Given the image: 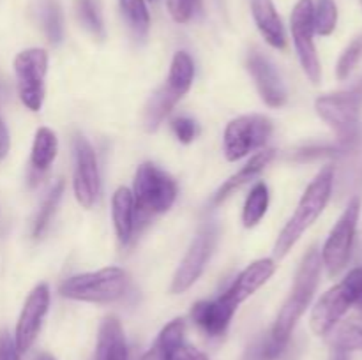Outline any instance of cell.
I'll list each match as a JSON object with an SVG mask.
<instances>
[{
	"label": "cell",
	"instance_id": "obj_1",
	"mask_svg": "<svg viewBox=\"0 0 362 360\" xmlns=\"http://www.w3.org/2000/svg\"><path fill=\"white\" fill-rule=\"evenodd\" d=\"M320 251H318L317 247H311V249L304 254L303 261H300L299 265V270H297L296 281H293L292 292H290L288 299L285 300L283 307L279 309L278 318H276L274 325H272L271 334H269V337H271L272 341L278 342V344L281 346L288 344L297 321H299L300 316L306 313L311 300H313L318 281H320Z\"/></svg>",
	"mask_w": 362,
	"mask_h": 360
},
{
	"label": "cell",
	"instance_id": "obj_2",
	"mask_svg": "<svg viewBox=\"0 0 362 360\" xmlns=\"http://www.w3.org/2000/svg\"><path fill=\"white\" fill-rule=\"evenodd\" d=\"M332 186H334V168L325 166L311 180V184L304 191L303 198H300L299 205H297L296 212H293L292 217L288 219L285 228L279 233L274 246L276 256H285L299 242V239L306 233V229L320 217V214L327 207L329 200H331Z\"/></svg>",
	"mask_w": 362,
	"mask_h": 360
},
{
	"label": "cell",
	"instance_id": "obj_3",
	"mask_svg": "<svg viewBox=\"0 0 362 360\" xmlns=\"http://www.w3.org/2000/svg\"><path fill=\"white\" fill-rule=\"evenodd\" d=\"M133 200H134V228L140 224H147L152 215L163 214L170 210L177 200L175 179L163 172L154 162H144L138 166L133 182Z\"/></svg>",
	"mask_w": 362,
	"mask_h": 360
},
{
	"label": "cell",
	"instance_id": "obj_4",
	"mask_svg": "<svg viewBox=\"0 0 362 360\" xmlns=\"http://www.w3.org/2000/svg\"><path fill=\"white\" fill-rule=\"evenodd\" d=\"M127 282L129 279L124 268L106 267L66 279L60 284V295L78 302L110 304L119 300L126 293Z\"/></svg>",
	"mask_w": 362,
	"mask_h": 360
},
{
	"label": "cell",
	"instance_id": "obj_5",
	"mask_svg": "<svg viewBox=\"0 0 362 360\" xmlns=\"http://www.w3.org/2000/svg\"><path fill=\"white\" fill-rule=\"evenodd\" d=\"M362 293V267L350 270L341 281L325 292L311 311V328L317 335H329L346 311L356 306Z\"/></svg>",
	"mask_w": 362,
	"mask_h": 360
},
{
	"label": "cell",
	"instance_id": "obj_6",
	"mask_svg": "<svg viewBox=\"0 0 362 360\" xmlns=\"http://www.w3.org/2000/svg\"><path fill=\"white\" fill-rule=\"evenodd\" d=\"M315 109L338 133L339 140L350 145L357 138L361 126L362 80L349 90L320 95L315 101Z\"/></svg>",
	"mask_w": 362,
	"mask_h": 360
},
{
	"label": "cell",
	"instance_id": "obj_7",
	"mask_svg": "<svg viewBox=\"0 0 362 360\" xmlns=\"http://www.w3.org/2000/svg\"><path fill=\"white\" fill-rule=\"evenodd\" d=\"M361 217V198H352L343 214L339 215L338 222L329 233L324 247L320 251L322 265L327 268L329 275L336 277L349 263L352 256L354 242H356L357 222Z\"/></svg>",
	"mask_w": 362,
	"mask_h": 360
},
{
	"label": "cell",
	"instance_id": "obj_8",
	"mask_svg": "<svg viewBox=\"0 0 362 360\" xmlns=\"http://www.w3.org/2000/svg\"><path fill=\"white\" fill-rule=\"evenodd\" d=\"M272 120L265 115H243L226 126L223 148L228 161L235 162L258 150L271 138Z\"/></svg>",
	"mask_w": 362,
	"mask_h": 360
},
{
	"label": "cell",
	"instance_id": "obj_9",
	"mask_svg": "<svg viewBox=\"0 0 362 360\" xmlns=\"http://www.w3.org/2000/svg\"><path fill=\"white\" fill-rule=\"evenodd\" d=\"M315 4L313 0H299L290 16V30H292L293 46L297 56L306 73L308 80L318 85L322 80V66L315 46Z\"/></svg>",
	"mask_w": 362,
	"mask_h": 360
},
{
	"label": "cell",
	"instance_id": "obj_10",
	"mask_svg": "<svg viewBox=\"0 0 362 360\" xmlns=\"http://www.w3.org/2000/svg\"><path fill=\"white\" fill-rule=\"evenodd\" d=\"M48 71V53L42 48H30L18 53L14 73L18 78V94L30 112H39L45 101V78Z\"/></svg>",
	"mask_w": 362,
	"mask_h": 360
},
{
	"label": "cell",
	"instance_id": "obj_11",
	"mask_svg": "<svg viewBox=\"0 0 362 360\" xmlns=\"http://www.w3.org/2000/svg\"><path fill=\"white\" fill-rule=\"evenodd\" d=\"M73 189L78 203L83 208H90L95 203L101 189L98 157L92 145L83 136L74 140Z\"/></svg>",
	"mask_w": 362,
	"mask_h": 360
},
{
	"label": "cell",
	"instance_id": "obj_12",
	"mask_svg": "<svg viewBox=\"0 0 362 360\" xmlns=\"http://www.w3.org/2000/svg\"><path fill=\"white\" fill-rule=\"evenodd\" d=\"M216 246V229L214 226H204L200 232L197 233L194 240L191 242L189 249H187L186 256L180 261L179 268H177L175 275L172 281V293H184L189 289L198 277L204 272L205 265H207L209 258H211L212 249Z\"/></svg>",
	"mask_w": 362,
	"mask_h": 360
},
{
	"label": "cell",
	"instance_id": "obj_13",
	"mask_svg": "<svg viewBox=\"0 0 362 360\" xmlns=\"http://www.w3.org/2000/svg\"><path fill=\"white\" fill-rule=\"evenodd\" d=\"M49 307V288L46 284L35 286L30 295L25 300V306L21 309L20 318L14 332V344L18 352L25 353L30 349L34 341L41 332L42 321Z\"/></svg>",
	"mask_w": 362,
	"mask_h": 360
},
{
	"label": "cell",
	"instance_id": "obj_14",
	"mask_svg": "<svg viewBox=\"0 0 362 360\" xmlns=\"http://www.w3.org/2000/svg\"><path fill=\"white\" fill-rule=\"evenodd\" d=\"M237 304L226 293L214 300H200L191 309V320L207 337H221L226 334L237 311Z\"/></svg>",
	"mask_w": 362,
	"mask_h": 360
},
{
	"label": "cell",
	"instance_id": "obj_15",
	"mask_svg": "<svg viewBox=\"0 0 362 360\" xmlns=\"http://www.w3.org/2000/svg\"><path fill=\"white\" fill-rule=\"evenodd\" d=\"M247 71L257 83L262 99L271 108H279L286 102V88L274 64L262 55L260 52H251L247 56Z\"/></svg>",
	"mask_w": 362,
	"mask_h": 360
},
{
	"label": "cell",
	"instance_id": "obj_16",
	"mask_svg": "<svg viewBox=\"0 0 362 360\" xmlns=\"http://www.w3.org/2000/svg\"><path fill=\"white\" fill-rule=\"evenodd\" d=\"M274 272L276 263L271 258H262V260L253 261V263L247 265V267L237 275L235 281L232 282V286H230L225 293L237 304V306H239L244 300L250 299L257 289H260L262 286L272 277Z\"/></svg>",
	"mask_w": 362,
	"mask_h": 360
},
{
	"label": "cell",
	"instance_id": "obj_17",
	"mask_svg": "<svg viewBox=\"0 0 362 360\" xmlns=\"http://www.w3.org/2000/svg\"><path fill=\"white\" fill-rule=\"evenodd\" d=\"M251 14L262 37L269 46L276 49H285L286 34L283 21L276 11L272 0H251Z\"/></svg>",
	"mask_w": 362,
	"mask_h": 360
},
{
	"label": "cell",
	"instance_id": "obj_18",
	"mask_svg": "<svg viewBox=\"0 0 362 360\" xmlns=\"http://www.w3.org/2000/svg\"><path fill=\"white\" fill-rule=\"evenodd\" d=\"M95 360H127L126 335L115 316H108L99 327Z\"/></svg>",
	"mask_w": 362,
	"mask_h": 360
},
{
	"label": "cell",
	"instance_id": "obj_19",
	"mask_svg": "<svg viewBox=\"0 0 362 360\" xmlns=\"http://www.w3.org/2000/svg\"><path fill=\"white\" fill-rule=\"evenodd\" d=\"M274 152H276L274 148H265V150L257 152V154H255L253 157L246 162V166H243V168H240L235 175L230 176V179L226 180V182L223 184L218 191H216L214 200H212L214 201V205L223 203V201H225L230 194L235 193V191L240 189L244 184H247L251 179H255L258 173L264 172L265 166H267L269 162L274 159Z\"/></svg>",
	"mask_w": 362,
	"mask_h": 360
},
{
	"label": "cell",
	"instance_id": "obj_20",
	"mask_svg": "<svg viewBox=\"0 0 362 360\" xmlns=\"http://www.w3.org/2000/svg\"><path fill=\"white\" fill-rule=\"evenodd\" d=\"M112 217L120 244H127L134 232V200L127 187H119L113 193Z\"/></svg>",
	"mask_w": 362,
	"mask_h": 360
},
{
	"label": "cell",
	"instance_id": "obj_21",
	"mask_svg": "<svg viewBox=\"0 0 362 360\" xmlns=\"http://www.w3.org/2000/svg\"><path fill=\"white\" fill-rule=\"evenodd\" d=\"M194 78V62L187 52H177L170 66L168 80L163 85L173 99L180 101L189 92Z\"/></svg>",
	"mask_w": 362,
	"mask_h": 360
},
{
	"label": "cell",
	"instance_id": "obj_22",
	"mask_svg": "<svg viewBox=\"0 0 362 360\" xmlns=\"http://www.w3.org/2000/svg\"><path fill=\"white\" fill-rule=\"evenodd\" d=\"M184 332H186V323L182 318L170 321L161 332L158 339L152 344V348L141 356V360H168L170 353L184 342Z\"/></svg>",
	"mask_w": 362,
	"mask_h": 360
},
{
	"label": "cell",
	"instance_id": "obj_23",
	"mask_svg": "<svg viewBox=\"0 0 362 360\" xmlns=\"http://www.w3.org/2000/svg\"><path fill=\"white\" fill-rule=\"evenodd\" d=\"M57 152H59V140H57V134L53 133L52 129H48V127L37 129L30 154L32 169H34L35 173L46 172V169L52 166V162L55 161Z\"/></svg>",
	"mask_w": 362,
	"mask_h": 360
},
{
	"label": "cell",
	"instance_id": "obj_24",
	"mask_svg": "<svg viewBox=\"0 0 362 360\" xmlns=\"http://www.w3.org/2000/svg\"><path fill=\"white\" fill-rule=\"evenodd\" d=\"M119 7L127 27L138 39H144L151 28V13L145 0H119Z\"/></svg>",
	"mask_w": 362,
	"mask_h": 360
},
{
	"label": "cell",
	"instance_id": "obj_25",
	"mask_svg": "<svg viewBox=\"0 0 362 360\" xmlns=\"http://www.w3.org/2000/svg\"><path fill=\"white\" fill-rule=\"evenodd\" d=\"M269 208V187L265 182L255 184L250 196L246 198V203L243 208V222L246 228H253L264 219Z\"/></svg>",
	"mask_w": 362,
	"mask_h": 360
},
{
	"label": "cell",
	"instance_id": "obj_26",
	"mask_svg": "<svg viewBox=\"0 0 362 360\" xmlns=\"http://www.w3.org/2000/svg\"><path fill=\"white\" fill-rule=\"evenodd\" d=\"M332 348L343 352H362V318L336 325L331 330Z\"/></svg>",
	"mask_w": 362,
	"mask_h": 360
},
{
	"label": "cell",
	"instance_id": "obj_27",
	"mask_svg": "<svg viewBox=\"0 0 362 360\" xmlns=\"http://www.w3.org/2000/svg\"><path fill=\"white\" fill-rule=\"evenodd\" d=\"M177 99H173L165 88H159L147 102V108H145V127L147 131H156L159 127V124L168 116V113L175 108Z\"/></svg>",
	"mask_w": 362,
	"mask_h": 360
},
{
	"label": "cell",
	"instance_id": "obj_28",
	"mask_svg": "<svg viewBox=\"0 0 362 360\" xmlns=\"http://www.w3.org/2000/svg\"><path fill=\"white\" fill-rule=\"evenodd\" d=\"M41 18L48 39L59 44L64 39V14L60 4L57 0H45L41 7Z\"/></svg>",
	"mask_w": 362,
	"mask_h": 360
},
{
	"label": "cell",
	"instance_id": "obj_29",
	"mask_svg": "<svg viewBox=\"0 0 362 360\" xmlns=\"http://www.w3.org/2000/svg\"><path fill=\"white\" fill-rule=\"evenodd\" d=\"M62 193H64V182L62 180H59V182H57L55 186L49 189V193L46 194L45 201H42L41 208H39L37 215H35V221H34V236L35 239H39V236L46 232V228H48L49 221H52L53 214H55L57 205H59L60 198H62Z\"/></svg>",
	"mask_w": 362,
	"mask_h": 360
},
{
	"label": "cell",
	"instance_id": "obj_30",
	"mask_svg": "<svg viewBox=\"0 0 362 360\" xmlns=\"http://www.w3.org/2000/svg\"><path fill=\"white\" fill-rule=\"evenodd\" d=\"M315 34L331 35L338 25V6L334 0H318L313 13Z\"/></svg>",
	"mask_w": 362,
	"mask_h": 360
},
{
	"label": "cell",
	"instance_id": "obj_31",
	"mask_svg": "<svg viewBox=\"0 0 362 360\" xmlns=\"http://www.w3.org/2000/svg\"><path fill=\"white\" fill-rule=\"evenodd\" d=\"M76 13L81 23L88 28L94 35L103 37L105 35V25H103L101 11L95 0H76Z\"/></svg>",
	"mask_w": 362,
	"mask_h": 360
},
{
	"label": "cell",
	"instance_id": "obj_32",
	"mask_svg": "<svg viewBox=\"0 0 362 360\" xmlns=\"http://www.w3.org/2000/svg\"><path fill=\"white\" fill-rule=\"evenodd\" d=\"M362 59V34L357 35L345 49H343L341 56H339L338 64H336V76L339 80H346V78L352 74V71L356 69L357 64Z\"/></svg>",
	"mask_w": 362,
	"mask_h": 360
},
{
	"label": "cell",
	"instance_id": "obj_33",
	"mask_svg": "<svg viewBox=\"0 0 362 360\" xmlns=\"http://www.w3.org/2000/svg\"><path fill=\"white\" fill-rule=\"evenodd\" d=\"M202 6V0H166L170 16L177 23H187Z\"/></svg>",
	"mask_w": 362,
	"mask_h": 360
},
{
	"label": "cell",
	"instance_id": "obj_34",
	"mask_svg": "<svg viewBox=\"0 0 362 360\" xmlns=\"http://www.w3.org/2000/svg\"><path fill=\"white\" fill-rule=\"evenodd\" d=\"M172 131L180 143H191L198 134V124L187 116H179L172 122Z\"/></svg>",
	"mask_w": 362,
	"mask_h": 360
},
{
	"label": "cell",
	"instance_id": "obj_35",
	"mask_svg": "<svg viewBox=\"0 0 362 360\" xmlns=\"http://www.w3.org/2000/svg\"><path fill=\"white\" fill-rule=\"evenodd\" d=\"M168 360H209V356L198 348H194V346L182 342L170 353Z\"/></svg>",
	"mask_w": 362,
	"mask_h": 360
},
{
	"label": "cell",
	"instance_id": "obj_36",
	"mask_svg": "<svg viewBox=\"0 0 362 360\" xmlns=\"http://www.w3.org/2000/svg\"><path fill=\"white\" fill-rule=\"evenodd\" d=\"M0 360H20V352L14 344V339L6 330L0 332Z\"/></svg>",
	"mask_w": 362,
	"mask_h": 360
},
{
	"label": "cell",
	"instance_id": "obj_37",
	"mask_svg": "<svg viewBox=\"0 0 362 360\" xmlns=\"http://www.w3.org/2000/svg\"><path fill=\"white\" fill-rule=\"evenodd\" d=\"M11 148V138H9V131H7L6 124L4 120L0 119V159H4L7 155Z\"/></svg>",
	"mask_w": 362,
	"mask_h": 360
},
{
	"label": "cell",
	"instance_id": "obj_38",
	"mask_svg": "<svg viewBox=\"0 0 362 360\" xmlns=\"http://www.w3.org/2000/svg\"><path fill=\"white\" fill-rule=\"evenodd\" d=\"M331 360H350V355H349V352H343V349L334 348L332 349Z\"/></svg>",
	"mask_w": 362,
	"mask_h": 360
},
{
	"label": "cell",
	"instance_id": "obj_39",
	"mask_svg": "<svg viewBox=\"0 0 362 360\" xmlns=\"http://www.w3.org/2000/svg\"><path fill=\"white\" fill-rule=\"evenodd\" d=\"M35 360H57V359L53 355H49V353H41V355L35 356Z\"/></svg>",
	"mask_w": 362,
	"mask_h": 360
},
{
	"label": "cell",
	"instance_id": "obj_40",
	"mask_svg": "<svg viewBox=\"0 0 362 360\" xmlns=\"http://www.w3.org/2000/svg\"><path fill=\"white\" fill-rule=\"evenodd\" d=\"M357 307H359V309L362 311V293H361V296H359V300H357V304H356Z\"/></svg>",
	"mask_w": 362,
	"mask_h": 360
},
{
	"label": "cell",
	"instance_id": "obj_41",
	"mask_svg": "<svg viewBox=\"0 0 362 360\" xmlns=\"http://www.w3.org/2000/svg\"><path fill=\"white\" fill-rule=\"evenodd\" d=\"M148 2H156V0H148Z\"/></svg>",
	"mask_w": 362,
	"mask_h": 360
},
{
	"label": "cell",
	"instance_id": "obj_42",
	"mask_svg": "<svg viewBox=\"0 0 362 360\" xmlns=\"http://www.w3.org/2000/svg\"><path fill=\"white\" fill-rule=\"evenodd\" d=\"M361 6H362V0H361Z\"/></svg>",
	"mask_w": 362,
	"mask_h": 360
}]
</instances>
